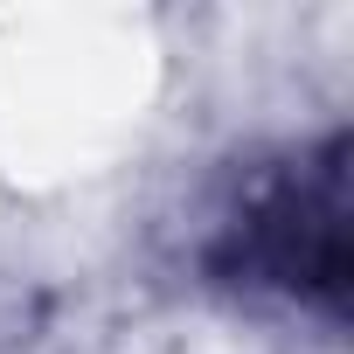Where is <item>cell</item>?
Listing matches in <instances>:
<instances>
[{
  "label": "cell",
  "mask_w": 354,
  "mask_h": 354,
  "mask_svg": "<svg viewBox=\"0 0 354 354\" xmlns=\"http://www.w3.org/2000/svg\"><path fill=\"white\" fill-rule=\"evenodd\" d=\"M195 264L216 292L340 319L347 285H354L347 132H326L313 146L250 160L223 188V202L209 209Z\"/></svg>",
  "instance_id": "1"
}]
</instances>
